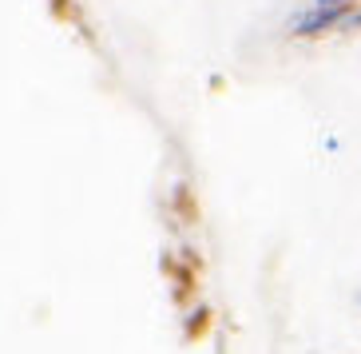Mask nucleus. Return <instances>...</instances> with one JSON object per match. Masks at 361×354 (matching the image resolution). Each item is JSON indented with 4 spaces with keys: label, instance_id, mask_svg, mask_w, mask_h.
Returning a JSON list of instances; mask_svg holds the SVG:
<instances>
[{
    "label": "nucleus",
    "instance_id": "1",
    "mask_svg": "<svg viewBox=\"0 0 361 354\" xmlns=\"http://www.w3.org/2000/svg\"><path fill=\"white\" fill-rule=\"evenodd\" d=\"M341 20H350L345 16V8H314L310 12H302V16H294L290 20V33H298V36H314V33H326V28H334V24H341Z\"/></svg>",
    "mask_w": 361,
    "mask_h": 354
},
{
    "label": "nucleus",
    "instance_id": "2",
    "mask_svg": "<svg viewBox=\"0 0 361 354\" xmlns=\"http://www.w3.org/2000/svg\"><path fill=\"white\" fill-rule=\"evenodd\" d=\"M318 8H345V4H353V0H314Z\"/></svg>",
    "mask_w": 361,
    "mask_h": 354
}]
</instances>
